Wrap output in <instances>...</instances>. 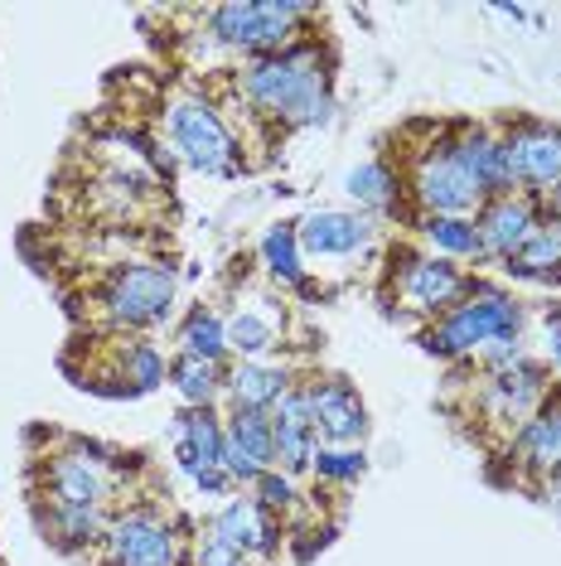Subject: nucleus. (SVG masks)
<instances>
[{"label": "nucleus", "mask_w": 561, "mask_h": 566, "mask_svg": "<svg viewBox=\"0 0 561 566\" xmlns=\"http://www.w3.org/2000/svg\"><path fill=\"white\" fill-rule=\"evenodd\" d=\"M237 93L257 117L276 126H320L335 112V59L325 44L296 40L280 54L242 63Z\"/></svg>", "instance_id": "obj_1"}, {"label": "nucleus", "mask_w": 561, "mask_h": 566, "mask_svg": "<svg viewBox=\"0 0 561 566\" xmlns=\"http://www.w3.org/2000/svg\"><path fill=\"white\" fill-rule=\"evenodd\" d=\"M522 334V301L514 291L494 286V281H475L465 291V301L455 311H445L441 319H431L416 334L421 349L436 358H475L499 339H518Z\"/></svg>", "instance_id": "obj_2"}, {"label": "nucleus", "mask_w": 561, "mask_h": 566, "mask_svg": "<svg viewBox=\"0 0 561 566\" xmlns=\"http://www.w3.org/2000/svg\"><path fill=\"white\" fill-rule=\"evenodd\" d=\"M315 15V6L300 0H227V6L203 10L209 40L242 59H266L296 44L300 24Z\"/></svg>", "instance_id": "obj_3"}, {"label": "nucleus", "mask_w": 561, "mask_h": 566, "mask_svg": "<svg viewBox=\"0 0 561 566\" xmlns=\"http://www.w3.org/2000/svg\"><path fill=\"white\" fill-rule=\"evenodd\" d=\"M165 136H170L174 160L189 165L194 175H213V179L237 175V140L213 102L174 97L170 107H165Z\"/></svg>", "instance_id": "obj_4"}, {"label": "nucleus", "mask_w": 561, "mask_h": 566, "mask_svg": "<svg viewBox=\"0 0 561 566\" xmlns=\"http://www.w3.org/2000/svg\"><path fill=\"white\" fill-rule=\"evenodd\" d=\"M174 266L165 262H126L102 286V315L117 329H156L174 311Z\"/></svg>", "instance_id": "obj_5"}, {"label": "nucleus", "mask_w": 561, "mask_h": 566, "mask_svg": "<svg viewBox=\"0 0 561 566\" xmlns=\"http://www.w3.org/2000/svg\"><path fill=\"white\" fill-rule=\"evenodd\" d=\"M406 189H412V199L421 203V213L426 218H475L484 209L479 185L465 175V165L455 160L451 136L421 150L416 165H412V179H406Z\"/></svg>", "instance_id": "obj_6"}, {"label": "nucleus", "mask_w": 561, "mask_h": 566, "mask_svg": "<svg viewBox=\"0 0 561 566\" xmlns=\"http://www.w3.org/2000/svg\"><path fill=\"white\" fill-rule=\"evenodd\" d=\"M499 136L508 160V185L528 199H552L561 189V126L522 117Z\"/></svg>", "instance_id": "obj_7"}, {"label": "nucleus", "mask_w": 561, "mask_h": 566, "mask_svg": "<svg viewBox=\"0 0 561 566\" xmlns=\"http://www.w3.org/2000/svg\"><path fill=\"white\" fill-rule=\"evenodd\" d=\"M44 499L68 509H107L117 499V465L97 446H68L44 460Z\"/></svg>", "instance_id": "obj_8"}, {"label": "nucleus", "mask_w": 561, "mask_h": 566, "mask_svg": "<svg viewBox=\"0 0 561 566\" xmlns=\"http://www.w3.org/2000/svg\"><path fill=\"white\" fill-rule=\"evenodd\" d=\"M102 552L112 566H180V533L160 509L136 504L112 513Z\"/></svg>", "instance_id": "obj_9"}, {"label": "nucleus", "mask_w": 561, "mask_h": 566, "mask_svg": "<svg viewBox=\"0 0 561 566\" xmlns=\"http://www.w3.org/2000/svg\"><path fill=\"white\" fill-rule=\"evenodd\" d=\"M174 465L199 494H233V480L223 470V417H213V407H184L174 417Z\"/></svg>", "instance_id": "obj_10"}, {"label": "nucleus", "mask_w": 561, "mask_h": 566, "mask_svg": "<svg viewBox=\"0 0 561 566\" xmlns=\"http://www.w3.org/2000/svg\"><path fill=\"white\" fill-rule=\"evenodd\" d=\"M398 301L421 319H441L445 311L465 301V291L475 286V276L461 262H445V256L426 252V256H406L398 266Z\"/></svg>", "instance_id": "obj_11"}, {"label": "nucleus", "mask_w": 561, "mask_h": 566, "mask_svg": "<svg viewBox=\"0 0 561 566\" xmlns=\"http://www.w3.org/2000/svg\"><path fill=\"white\" fill-rule=\"evenodd\" d=\"M547 397H552V373H547L538 358H522L514 368L484 373V382H479V411L494 427H522Z\"/></svg>", "instance_id": "obj_12"}, {"label": "nucleus", "mask_w": 561, "mask_h": 566, "mask_svg": "<svg viewBox=\"0 0 561 566\" xmlns=\"http://www.w3.org/2000/svg\"><path fill=\"white\" fill-rule=\"evenodd\" d=\"M300 392H305V411H310V427L320 436V446H363L368 407L349 378H339V373L310 378V382H300Z\"/></svg>", "instance_id": "obj_13"}, {"label": "nucleus", "mask_w": 561, "mask_h": 566, "mask_svg": "<svg viewBox=\"0 0 561 566\" xmlns=\"http://www.w3.org/2000/svg\"><path fill=\"white\" fill-rule=\"evenodd\" d=\"M223 470L237 489H252L257 474L276 470L272 411H242V407L227 411L223 417Z\"/></svg>", "instance_id": "obj_14"}, {"label": "nucleus", "mask_w": 561, "mask_h": 566, "mask_svg": "<svg viewBox=\"0 0 561 566\" xmlns=\"http://www.w3.org/2000/svg\"><path fill=\"white\" fill-rule=\"evenodd\" d=\"M300 252L320 256V262H339V256H363L378 242V223L353 209H315L296 223Z\"/></svg>", "instance_id": "obj_15"}, {"label": "nucleus", "mask_w": 561, "mask_h": 566, "mask_svg": "<svg viewBox=\"0 0 561 566\" xmlns=\"http://www.w3.org/2000/svg\"><path fill=\"white\" fill-rule=\"evenodd\" d=\"M542 223V209L538 199L528 195H499V199H484V209L475 213V228H479V242H484V262H508L522 242L538 233Z\"/></svg>", "instance_id": "obj_16"}, {"label": "nucleus", "mask_w": 561, "mask_h": 566, "mask_svg": "<svg viewBox=\"0 0 561 566\" xmlns=\"http://www.w3.org/2000/svg\"><path fill=\"white\" fill-rule=\"evenodd\" d=\"M508 455H514L518 470L538 474V480H557L561 474V392L547 397V402L514 431Z\"/></svg>", "instance_id": "obj_17"}, {"label": "nucleus", "mask_w": 561, "mask_h": 566, "mask_svg": "<svg viewBox=\"0 0 561 566\" xmlns=\"http://www.w3.org/2000/svg\"><path fill=\"white\" fill-rule=\"evenodd\" d=\"M272 436H276V470H280V474H290V480L310 474L320 436H315V427H310V411H305L300 382L272 407Z\"/></svg>", "instance_id": "obj_18"}, {"label": "nucleus", "mask_w": 561, "mask_h": 566, "mask_svg": "<svg viewBox=\"0 0 561 566\" xmlns=\"http://www.w3.org/2000/svg\"><path fill=\"white\" fill-rule=\"evenodd\" d=\"M223 325H227V354L242 358H266L286 339V311L276 301H262V295L237 301L233 315H223Z\"/></svg>", "instance_id": "obj_19"}, {"label": "nucleus", "mask_w": 561, "mask_h": 566, "mask_svg": "<svg viewBox=\"0 0 561 566\" xmlns=\"http://www.w3.org/2000/svg\"><path fill=\"white\" fill-rule=\"evenodd\" d=\"M209 527L223 537L227 547H237L242 557H272V552L280 547V527H276V518H272V513H266L252 494L227 499V504L209 518Z\"/></svg>", "instance_id": "obj_20"}, {"label": "nucleus", "mask_w": 561, "mask_h": 566, "mask_svg": "<svg viewBox=\"0 0 561 566\" xmlns=\"http://www.w3.org/2000/svg\"><path fill=\"white\" fill-rule=\"evenodd\" d=\"M451 150H455V160L465 165V175L479 185L484 199L514 195V185H508V160H504V136L499 132H489V126H461V132H451Z\"/></svg>", "instance_id": "obj_21"}, {"label": "nucleus", "mask_w": 561, "mask_h": 566, "mask_svg": "<svg viewBox=\"0 0 561 566\" xmlns=\"http://www.w3.org/2000/svg\"><path fill=\"white\" fill-rule=\"evenodd\" d=\"M296 388V373L272 358H242L237 368H227V402L242 411H272L280 397Z\"/></svg>", "instance_id": "obj_22"}, {"label": "nucleus", "mask_w": 561, "mask_h": 566, "mask_svg": "<svg viewBox=\"0 0 561 566\" xmlns=\"http://www.w3.org/2000/svg\"><path fill=\"white\" fill-rule=\"evenodd\" d=\"M343 195L363 213H398L402 203V170L392 160H363L343 175Z\"/></svg>", "instance_id": "obj_23"}, {"label": "nucleus", "mask_w": 561, "mask_h": 566, "mask_svg": "<svg viewBox=\"0 0 561 566\" xmlns=\"http://www.w3.org/2000/svg\"><path fill=\"white\" fill-rule=\"evenodd\" d=\"M44 533L49 543L63 547V552H83V547H97L107 537V523L112 513L107 509H68V504H49L44 513Z\"/></svg>", "instance_id": "obj_24"}, {"label": "nucleus", "mask_w": 561, "mask_h": 566, "mask_svg": "<svg viewBox=\"0 0 561 566\" xmlns=\"http://www.w3.org/2000/svg\"><path fill=\"white\" fill-rule=\"evenodd\" d=\"M170 382H174V392L184 397V407H213L227 392V364L174 354L170 358Z\"/></svg>", "instance_id": "obj_25"}, {"label": "nucleus", "mask_w": 561, "mask_h": 566, "mask_svg": "<svg viewBox=\"0 0 561 566\" xmlns=\"http://www.w3.org/2000/svg\"><path fill=\"white\" fill-rule=\"evenodd\" d=\"M262 266L276 286H290V291H305L310 276H305V252H300V233L296 223H276L266 228L262 238Z\"/></svg>", "instance_id": "obj_26"}, {"label": "nucleus", "mask_w": 561, "mask_h": 566, "mask_svg": "<svg viewBox=\"0 0 561 566\" xmlns=\"http://www.w3.org/2000/svg\"><path fill=\"white\" fill-rule=\"evenodd\" d=\"M174 344H180V354H189V358L227 364V325L213 305H194V311L180 319V329H174Z\"/></svg>", "instance_id": "obj_27"}, {"label": "nucleus", "mask_w": 561, "mask_h": 566, "mask_svg": "<svg viewBox=\"0 0 561 566\" xmlns=\"http://www.w3.org/2000/svg\"><path fill=\"white\" fill-rule=\"evenodd\" d=\"M561 266V228L552 218H542L538 233H532L522 248L504 262L508 276H522V281H552V272Z\"/></svg>", "instance_id": "obj_28"}, {"label": "nucleus", "mask_w": 561, "mask_h": 566, "mask_svg": "<svg viewBox=\"0 0 561 566\" xmlns=\"http://www.w3.org/2000/svg\"><path fill=\"white\" fill-rule=\"evenodd\" d=\"M421 238L431 242V252L445 262H484V242L475 218H421Z\"/></svg>", "instance_id": "obj_29"}, {"label": "nucleus", "mask_w": 561, "mask_h": 566, "mask_svg": "<svg viewBox=\"0 0 561 566\" xmlns=\"http://www.w3.org/2000/svg\"><path fill=\"white\" fill-rule=\"evenodd\" d=\"M310 474L325 484H359L368 474V455H363V446H315Z\"/></svg>", "instance_id": "obj_30"}, {"label": "nucleus", "mask_w": 561, "mask_h": 566, "mask_svg": "<svg viewBox=\"0 0 561 566\" xmlns=\"http://www.w3.org/2000/svg\"><path fill=\"white\" fill-rule=\"evenodd\" d=\"M170 364L160 358L156 344H121V378L131 382V392H150L165 382Z\"/></svg>", "instance_id": "obj_31"}, {"label": "nucleus", "mask_w": 561, "mask_h": 566, "mask_svg": "<svg viewBox=\"0 0 561 566\" xmlns=\"http://www.w3.org/2000/svg\"><path fill=\"white\" fill-rule=\"evenodd\" d=\"M252 499L272 513V518H290V513H300V489L290 474H280V470H266L257 474V484H252Z\"/></svg>", "instance_id": "obj_32"}, {"label": "nucleus", "mask_w": 561, "mask_h": 566, "mask_svg": "<svg viewBox=\"0 0 561 566\" xmlns=\"http://www.w3.org/2000/svg\"><path fill=\"white\" fill-rule=\"evenodd\" d=\"M189 557H194V566H247V557H242L237 547H227L213 527H203V533L194 537V547H189Z\"/></svg>", "instance_id": "obj_33"}, {"label": "nucleus", "mask_w": 561, "mask_h": 566, "mask_svg": "<svg viewBox=\"0 0 561 566\" xmlns=\"http://www.w3.org/2000/svg\"><path fill=\"white\" fill-rule=\"evenodd\" d=\"M547 358H552V373L561 382V315H552V325H547Z\"/></svg>", "instance_id": "obj_34"}, {"label": "nucleus", "mask_w": 561, "mask_h": 566, "mask_svg": "<svg viewBox=\"0 0 561 566\" xmlns=\"http://www.w3.org/2000/svg\"><path fill=\"white\" fill-rule=\"evenodd\" d=\"M494 15H508V20H528V10H522V6H508V0H504V6H494Z\"/></svg>", "instance_id": "obj_35"}, {"label": "nucleus", "mask_w": 561, "mask_h": 566, "mask_svg": "<svg viewBox=\"0 0 561 566\" xmlns=\"http://www.w3.org/2000/svg\"><path fill=\"white\" fill-rule=\"evenodd\" d=\"M542 218H552V223L561 228V189H557V195H552V199H547V213H542Z\"/></svg>", "instance_id": "obj_36"}, {"label": "nucleus", "mask_w": 561, "mask_h": 566, "mask_svg": "<svg viewBox=\"0 0 561 566\" xmlns=\"http://www.w3.org/2000/svg\"><path fill=\"white\" fill-rule=\"evenodd\" d=\"M552 504H557V513H561V474L552 480Z\"/></svg>", "instance_id": "obj_37"}]
</instances>
